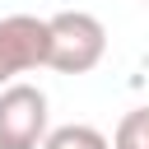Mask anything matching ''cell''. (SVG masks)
<instances>
[{"mask_svg":"<svg viewBox=\"0 0 149 149\" xmlns=\"http://www.w3.org/2000/svg\"><path fill=\"white\" fill-rule=\"evenodd\" d=\"M107 56V28L88 9H61L47 19V65L61 74H88Z\"/></svg>","mask_w":149,"mask_h":149,"instance_id":"1","label":"cell"},{"mask_svg":"<svg viewBox=\"0 0 149 149\" xmlns=\"http://www.w3.org/2000/svg\"><path fill=\"white\" fill-rule=\"evenodd\" d=\"M51 130V112H47V93L37 84H5L0 88V149H42Z\"/></svg>","mask_w":149,"mask_h":149,"instance_id":"2","label":"cell"},{"mask_svg":"<svg viewBox=\"0 0 149 149\" xmlns=\"http://www.w3.org/2000/svg\"><path fill=\"white\" fill-rule=\"evenodd\" d=\"M42 149H112V140L98 130V126H84V121H70V126H51Z\"/></svg>","mask_w":149,"mask_h":149,"instance_id":"3","label":"cell"},{"mask_svg":"<svg viewBox=\"0 0 149 149\" xmlns=\"http://www.w3.org/2000/svg\"><path fill=\"white\" fill-rule=\"evenodd\" d=\"M112 149H149V107H130V112L116 121Z\"/></svg>","mask_w":149,"mask_h":149,"instance_id":"4","label":"cell"},{"mask_svg":"<svg viewBox=\"0 0 149 149\" xmlns=\"http://www.w3.org/2000/svg\"><path fill=\"white\" fill-rule=\"evenodd\" d=\"M0 88H5V74H0Z\"/></svg>","mask_w":149,"mask_h":149,"instance_id":"5","label":"cell"},{"mask_svg":"<svg viewBox=\"0 0 149 149\" xmlns=\"http://www.w3.org/2000/svg\"><path fill=\"white\" fill-rule=\"evenodd\" d=\"M140 5H149V0H140Z\"/></svg>","mask_w":149,"mask_h":149,"instance_id":"6","label":"cell"}]
</instances>
